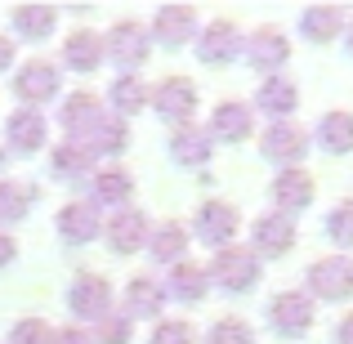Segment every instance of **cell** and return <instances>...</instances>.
<instances>
[{
  "label": "cell",
  "mask_w": 353,
  "mask_h": 344,
  "mask_svg": "<svg viewBox=\"0 0 353 344\" xmlns=\"http://www.w3.org/2000/svg\"><path fill=\"white\" fill-rule=\"evenodd\" d=\"M148 50H152L148 27L143 23H130V18H121L112 32L103 36V54L121 68V77H134V68H143V63H148Z\"/></svg>",
  "instance_id": "1"
},
{
  "label": "cell",
  "mask_w": 353,
  "mask_h": 344,
  "mask_svg": "<svg viewBox=\"0 0 353 344\" xmlns=\"http://www.w3.org/2000/svg\"><path fill=\"white\" fill-rule=\"evenodd\" d=\"M206 277L215 286H224L228 295H241V291H250V286L259 282V259H255V250H246V246H224L215 259H210Z\"/></svg>",
  "instance_id": "2"
},
{
  "label": "cell",
  "mask_w": 353,
  "mask_h": 344,
  "mask_svg": "<svg viewBox=\"0 0 353 344\" xmlns=\"http://www.w3.org/2000/svg\"><path fill=\"white\" fill-rule=\"evenodd\" d=\"M148 103L170 125H192V117H197V85L188 77H165L148 90Z\"/></svg>",
  "instance_id": "3"
},
{
  "label": "cell",
  "mask_w": 353,
  "mask_h": 344,
  "mask_svg": "<svg viewBox=\"0 0 353 344\" xmlns=\"http://www.w3.org/2000/svg\"><path fill=\"white\" fill-rule=\"evenodd\" d=\"M309 291L318 300H353V255H327L318 264H309Z\"/></svg>",
  "instance_id": "4"
},
{
  "label": "cell",
  "mask_w": 353,
  "mask_h": 344,
  "mask_svg": "<svg viewBox=\"0 0 353 344\" xmlns=\"http://www.w3.org/2000/svg\"><path fill=\"white\" fill-rule=\"evenodd\" d=\"M68 309L85 322H99L103 313H112V286L103 273H77L68 286Z\"/></svg>",
  "instance_id": "5"
},
{
  "label": "cell",
  "mask_w": 353,
  "mask_h": 344,
  "mask_svg": "<svg viewBox=\"0 0 353 344\" xmlns=\"http://www.w3.org/2000/svg\"><path fill=\"white\" fill-rule=\"evenodd\" d=\"M268 322H273V331L286 336V340L309 336V327H313V295H304V291L273 295V304H268Z\"/></svg>",
  "instance_id": "6"
},
{
  "label": "cell",
  "mask_w": 353,
  "mask_h": 344,
  "mask_svg": "<svg viewBox=\"0 0 353 344\" xmlns=\"http://www.w3.org/2000/svg\"><path fill=\"white\" fill-rule=\"evenodd\" d=\"M14 94L23 99L32 112H41V103H50L54 94H59V68H54L50 59H32L18 68L14 77Z\"/></svg>",
  "instance_id": "7"
},
{
  "label": "cell",
  "mask_w": 353,
  "mask_h": 344,
  "mask_svg": "<svg viewBox=\"0 0 353 344\" xmlns=\"http://www.w3.org/2000/svg\"><path fill=\"white\" fill-rule=\"evenodd\" d=\"M103 117H108V112H103V99H94L90 90L68 94V99H63V108H59V125L68 130V139H77V143H85Z\"/></svg>",
  "instance_id": "8"
},
{
  "label": "cell",
  "mask_w": 353,
  "mask_h": 344,
  "mask_svg": "<svg viewBox=\"0 0 353 344\" xmlns=\"http://www.w3.org/2000/svg\"><path fill=\"white\" fill-rule=\"evenodd\" d=\"M237 228H241V215H237L233 201H206V206L197 210V224H192V232H197L206 246H219V250L233 246Z\"/></svg>",
  "instance_id": "9"
},
{
  "label": "cell",
  "mask_w": 353,
  "mask_h": 344,
  "mask_svg": "<svg viewBox=\"0 0 353 344\" xmlns=\"http://www.w3.org/2000/svg\"><path fill=\"white\" fill-rule=\"evenodd\" d=\"M241 45H246V36L237 32V23H228V18H215L206 32H197V59H201V63H215V68H224V63H233L237 54H241Z\"/></svg>",
  "instance_id": "10"
},
{
  "label": "cell",
  "mask_w": 353,
  "mask_h": 344,
  "mask_svg": "<svg viewBox=\"0 0 353 344\" xmlns=\"http://www.w3.org/2000/svg\"><path fill=\"white\" fill-rule=\"evenodd\" d=\"M264 156L268 161H277L286 170V165H300L304 161V152H309V134H304L295 121H273V125L264 130Z\"/></svg>",
  "instance_id": "11"
},
{
  "label": "cell",
  "mask_w": 353,
  "mask_h": 344,
  "mask_svg": "<svg viewBox=\"0 0 353 344\" xmlns=\"http://www.w3.org/2000/svg\"><path fill=\"white\" fill-rule=\"evenodd\" d=\"M241 54H246V63L255 72H277L291 59V41H286L277 27H255V32L246 36V45H241Z\"/></svg>",
  "instance_id": "12"
},
{
  "label": "cell",
  "mask_w": 353,
  "mask_h": 344,
  "mask_svg": "<svg viewBox=\"0 0 353 344\" xmlns=\"http://www.w3.org/2000/svg\"><path fill=\"white\" fill-rule=\"evenodd\" d=\"M99 232H103V215H99L94 201H68L59 210V237L68 246H90Z\"/></svg>",
  "instance_id": "13"
},
{
  "label": "cell",
  "mask_w": 353,
  "mask_h": 344,
  "mask_svg": "<svg viewBox=\"0 0 353 344\" xmlns=\"http://www.w3.org/2000/svg\"><path fill=\"white\" fill-rule=\"evenodd\" d=\"M313 174L309 170H300V165H286V170H277V179H273V201L282 206V215L291 219V215H300V210H309L313 206Z\"/></svg>",
  "instance_id": "14"
},
{
  "label": "cell",
  "mask_w": 353,
  "mask_h": 344,
  "mask_svg": "<svg viewBox=\"0 0 353 344\" xmlns=\"http://www.w3.org/2000/svg\"><path fill=\"white\" fill-rule=\"evenodd\" d=\"M152 41H161L165 50H179V45H188L192 36H197V9H188V5H165V9H157V18H152Z\"/></svg>",
  "instance_id": "15"
},
{
  "label": "cell",
  "mask_w": 353,
  "mask_h": 344,
  "mask_svg": "<svg viewBox=\"0 0 353 344\" xmlns=\"http://www.w3.org/2000/svg\"><path fill=\"white\" fill-rule=\"evenodd\" d=\"M291 246H295V219H286L282 210H277V215H259L255 219V228H250V250H255V259L286 255Z\"/></svg>",
  "instance_id": "16"
},
{
  "label": "cell",
  "mask_w": 353,
  "mask_h": 344,
  "mask_svg": "<svg viewBox=\"0 0 353 344\" xmlns=\"http://www.w3.org/2000/svg\"><path fill=\"white\" fill-rule=\"evenodd\" d=\"M103 232H108V246H112L117 255H134L139 246H148V215L125 206L103 224Z\"/></svg>",
  "instance_id": "17"
},
{
  "label": "cell",
  "mask_w": 353,
  "mask_h": 344,
  "mask_svg": "<svg viewBox=\"0 0 353 344\" xmlns=\"http://www.w3.org/2000/svg\"><path fill=\"white\" fill-rule=\"evenodd\" d=\"M45 139H50V125H45L41 112H32V108H18L14 117H9L5 125V143L14 148V152H41Z\"/></svg>",
  "instance_id": "18"
},
{
  "label": "cell",
  "mask_w": 353,
  "mask_h": 344,
  "mask_svg": "<svg viewBox=\"0 0 353 344\" xmlns=\"http://www.w3.org/2000/svg\"><path fill=\"white\" fill-rule=\"evenodd\" d=\"M255 108L268 112L273 121H286L295 108H300V90H295V81H286V77H264V85H259V94H255Z\"/></svg>",
  "instance_id": "19"
},
{
  "label": "cell",
  "mask_w": 353,
  "mask_h": 344,
  "mask_svg": "<svg viewBox=\"0 0 353 344\" xmlns=\"http://www.w3.org/2000/svg\"><path fill=\"white\" fill-rule=\"evenodd\" d=\"M63 63H68L72 72H94L99 63H103V36L90 32V27H81V32H72L68 41H63Z\"/></svg>",
  "instance_id": "20"
},
{
  "label": "cell",
  "mask_w": 353,
  "mask_h": 344,
  "mask_svg": "<svg viewBox=\"0 0 353 344\" xmlns=\"http://www.w3.org/2000/svg\"><path fill=\"white\" fill-rule=\"evenodd\" d=\"M165 309V286L157 277H130L125 282V313L130 318H157Z\"/></svg>",
  "instance_id": "21"
},
{
  "label": "cell",
  "mask_w": 353,
  "mask_h": 344,
  "mask_svg": "<svg viewBox=\"0 0 353 344\" xmlns=\"http://www.w3.org/2000/svg\"><path fill=\"white\" fill-rule=\"evenodd\" d=\"M50 170H54V179H90L94 174V152H90L85 143H77V139H68V143H59L54 148V156H50Z\"/></svg>",
  "instance_id": "22"
},
{
  "label": "cell",
  "mask_w": 353,
  "mask_h": 344,
  "mask_svg": "<svg viewBox=\"0 0 353 344\" xmlns=\"http://www.w3.org/2000/svg\"><path fill=\"white\" fill-rule=\"evenodd\" d=\"M161 286H165V300L174 295V300H183V304H197L201 295H206L210 277H206V268H201V264H188V259H179Z\"/></svg>",
  "instance_id": "23"
},
{
  "label": "cell",
  "mask_w": 353,
  "mask_h": 344,
  "mask_svg": "<svg viewBox=\"0 0 353 344\" xmlns=\"http://www.w3.org/2000/svg\"><path fill=\"white\" fill-rule=\"evenodd\" d=\"M148 255H152L157 264L174 268L183 255H188V228L174 224V219H170V224H157L152 232H148Z\"/></svg>",
  "instance_id": "24"
},
{
  "label": "cell",
  "mask_w": 353,
  "mask_h": 344,
  "mask_svg": "<svg viewBox=\"0 0 353 344\" xmlns=\"http://www.w3.org/2000/svg\"><path fill=\"white\" fill-rule=\"evenodd\" d=\"M210 130L206 125H179L174 130V139H170V156L179 165H206L210 161Z\"/></svg>",
  "instance_id": "25"
},
{
  "label": "cell",
  "mask_w": 353,
  "mask_h": 344,
  "mask_svg": "<svg viewBox=\"0 0 353 344\" xmlns=\"http://www.w3.org/2000/svg\"><path fill=\"white\" fill-rule=\"evenodd\" d=\"M210 139H224V143H241V139L250 134V108L246 103H219L215 112H210Z\"/></svg>",
  "instance_id": "26"
},
{
  "label": "cell",
  "mask_w": 353,
  "mask_h": 344,
  "mask_svg": "<svg viewBox=\"0 0 353 344\" xmlns=\"http://www.w3.org/2000/svg\"><path fill=\"white\" fill-rule=\"evenodd\" d=\"M345 9H336V5H313V9H304L300 14V27H304V36H309L313 45H327V41H336L340 32H345Z\"/></svg>",
  "instance_id": "27"
},
{
  "label": "cell",
  "mask_w": 353,
  "mask_h": 344,
  "mask_svg": "<svg viewBox=\"0 0 353 344\" xmlns=\"http://www.w3.org/2000/svg\"><path fill=\"white\" fill-rule=\"evenodd\" d=\"M90 183H94V201H99V206H117V210H125L130 192H134V174L121 170V165L90 174Z\"/></svg>",
  "instance_id": "28"
},
{
  "label": "cell",
  "mask_w": 353,
  "mask_h": 344,
  "mask_svg": "<svg viewBox=\"0 0 353 344\" xmlns=\"http://www.w3.org/2000/svg\"><path fill=\"white\" fill-rule=\"evenodd\" d=\"M54 27H59V9H50V5H18L14 9V32L27 36V41H45V36H54Z\"/></svg>",
  "instance_id": "29"
},
{
  "label": "cell",
  "mask_w": 353,
  "mask_h": 344,
  "mask_svg": "<svg viewBox=\"0 0 353 344\" xmlns=\"http://www.w3.org/2000/svg\"><path fill=\"white\" fill-rule=\"evenodd\" d=\"M85 148H90L94 156H99V152H108V156H121V152L130 148V125H125V121H121L117 112H108V117L94 125V134L85 139Z\"/></svg>",
  "instance_id": "30"
},
{
  "label": "cell",
  "mask_w": 353,
  "mask_h": 344,
  "mask_svg": "<svg viewBox=\"0 0 353 344\" xmlns=\"http://www.w3.org/2000/svg\"><path fill=\"white\" fill-rule=\"evenodd\" d=\"M318 143L327 148L331 156L353 152V112H327L318 121Z\"/></svg>",
  "instance_id": "31"
},
{
  "label": "cell",
  "mask_w": 353,
  "mask_h": 344,
  "mask_svg": "<svg viewBox=\"0 0 353 344\" xmlns=\"http://www.w3.org/2000/svg\"><path fill=\"white\" fill-rule=\"evenodd\" d=\"M108 103H112L117 117L125 121V117H134V112H143V108H148V85L139 77H117L112 90H108Z\"/></svg>",
  "instance_id": "32"
},
{
  "label": "cell",
  "mask_w": 353,
  "mask_h": 344,
  "mask_svg": "<svg viewBox=\"0 0 353 344\" xmlns=\"http://www.w3.org/2000/svg\"><path fill=\"white\" fill-rule=\"evenodd\" d=\"M36 201V188H27V183L18 179H0V224H18V219H27V206Z\"/></svg>",
  "instance_id": "33"
},
{
  "label": "cell",
  "mask_w": 353,
  "mask_h": 344,
  "mask_svg": "<svg viewBox=\"0 0 353 344\" xmlns=\"http://www.w3.org/2000/svg\"><path fill=\"white\" fill-rule=\"evenodd\" d=\"M130 331H134V318H130V313H103L90 336H94V344H130Z\"/></svg>",
  "instance_id": "34"
},
{
  "label": "cell",
  "mask_w": 353,
  "mask_h": 344,
  "mask_svg": "<svg viewBox=\"0 0 353 344\" xmlns=\"http://www.w3.org/2000/svg\"><path fill=\"white\" fill-rule=\"evenodd\" d=\"M327 237L336 241L340 250H353V201L331 206V215H327Z\"/></svg>",
  "instance_id": "35"
},
{
  "label": "cell",
  "mask_w": 353,
  "mask_h": 344,
  "mask_svg": "<svg viewBox=\"0 0 353 344\" xmlns=\"http://www.w3.org/2000/svg\"><path fill=\"white\" fill-rule=\"evenodd\" d=\"M206 344H255V331L241 318H219L215 327L206 331Z\"/></svg>",
  "instance_id": "36"
},
{
  "label": "cell",
  "mask_w": 353,
  "mask_h": 344,
  "mask_svg": "<svg viewBox=\"0 0 353 344\" xmlns=\"http://www.w3.org/2000/svg\"><path fill=\"white\" fill-rule=\"evenodd\" d=\"M50 322L45 318H23L14 322V331H9V344H50Z\"/></svg>",
  "instance_id": "37"
},
{
  "label": "cell",
  "mask_w": 353,
  "mask_h": 344,
  "mask_svg": "<svg viewBox=\"0 0 353 344\" xmlns=\"http://www.w3.org/2000/svg\"><path fill=\"white\" fill-rule=\"evenodd\" d=\"M197 336H192V327L183 318H165V322H157V331H152V340L148 344H192Z\"/></svg>",
  "instance_id": "38"
},
{
  "label": "cell",
  "mask_w": 353,
  "mask_h": 344,
  "mask_svg": "<svg viewBox=\"0 0 353 344\" xmlns=\"http://www.w3.org/2000/svg\"><path fill=\"white\" fill-rule=\"evenodd\" d=\"M50 344H94V336L90 331H81V327H63V331H54Z\"/></svg>",
  "instance_id": "39"
},
{
  "label": "cell",
  "mask_w": 353,
  "mask_h": 344,
  "mask_svg": "<svg viewBox=\"0 0 353 344\" xmlns=\"http://www.w3.org/2000/svg\"><path fill=\"white\" fill-rule=\"evenodd\" d=\"M14 255H18V241L9 237V232H0V268L14 264Z\"/></svg>",
  "instance_id": "40"
},
{
  "label": "cell",
  "mask_w": 353,
  "mask_h": 344,
  "mask_svg": "<svg viewBox=\"0 0 353 344\" xmlns=\"http://www.w3.org/2000/svg\"><path fill=\"white\" fill-rule=\"evenodd\" d=\"M14 68V36H0V72Z\"/></svg>",
  "instance_id": "41"
},
{
  "label": "cell",
  "mask_w": 353,
  "mask_h": 344,
  "mask_svg": "<svg viewBox=\"0 0 353 344\" xmlns=\"http://www.w3.org/2000/svg\"><path fill=\"white\" fill-rule=\"evenodd\" d=\"M336 344H353V313H345L336 327Z\"/></svg>",
  "instance_id": "42"
},
{
  "label": "cell",
  "mask_w": 353,
  "mask_h": 344,
  "mask_svg": "<svg viewBox=\"0 0 353 344\" xmlns=\"http://www.w3.org/2000/svg\"><path fill=\"white\" fill-rule=\"evenodd\" d=\"M345 23H349V54H353V14L345 18Z\"/></svg>",
  "instance_id": "43"
}]
</instances>
